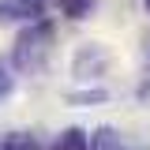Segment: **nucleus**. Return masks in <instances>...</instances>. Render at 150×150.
Returning a JSON list of instances; mask_svg holds the SVG:
<instances>
[{
	"label": "nucleus",
	"mask_w": 150,
	"mask_h": 150,
	"mask_svg": "<svg viewBox=\"0 0 150 150\" xmlns=\"http://www.w3.org/2000/svg\"><path fill=\"white\" fill-rule=\"evenodd\" d=\"M0 150H19V146L11 143V139H4V146H0Z\"/></svg>",
	"instance_id": "7"
},
{
	"label": "nucleus",
	"mask_w": 150,
	"mask_h": 150,
	"mask_svg": "<svg viewBox=\"0 0 150 150\" xmlns=\"http://www.w3.org/2000/svg\"><path fill=\"white\" fill-rule=\"evenodd\" d=\"M124 150H128V146H124Z\"/></svg>",
	"instance_id": "9"
},
{
	"label": "nucleus",
	"mask_w": 150,
	"mask_h": 150,
	"mask_svg": "<svg viewBox=\"0 0 150 150\" xmlns=\"http://www.w3.org/2000/svg\"><path fill=\"white\" fill-rule=\"evenodd\" d=\"M146 8H150V0H146Z\"/></svg>",
	"instance_id": "8"
},
{
	"label": "nucleus",
	"mask_w": 150,
	"mask_h": 150,
	"mask_svg": "<svg viewBox=\"0 0 150 150\" xmlns=\"http://www.w3.org/2000/svg\"><path fill=\"white\" fill-rule=\"evenodd\" d=\"M8 90H11V75L0 71V94H8Z\"/></svg>",
	"instance_id": "6"
},
{
	"label": "nucleus",
	"mask_w": 150,
	"mask_h": 150,
	"mask_svg": "<svg viewBox=\"0 0 150 150\" xmlns=\"http://www.w3.org/2000/svg\"><path fill=\"white\" fill-rule=\"evenodd\" d=\"M90 150H124V143H120V135L112 128H98L90 135Z\"/></svg>",
	"instance_id": "2"
},
{
	"label": "nucleus",
	"mask_w": 150,
	"mask_h": 150,
	"mask_svg": "<svg viewBox=\"0 0 150 150\" xmlns=\"http://www.w3.org/2000/svg\"><path fill=\"white\" fill-rule=\"evenodd\" d=\"M56 150H90V139H86V131H79V128H68L64 135H60Z\"/></svg>",
	"instance_id": "3"
},
{
	"label": "nucleus",
	"mask_w": 150,
	"mask_h": 150,
	"mask_svg": "<svg viewBox=\"0 0 150 150\" xmlns=\"http://www.w3.org/2000/svg\"><path fill=\"white\" fill-rule=\"evenodd\" d=\"M94 8V0H64V15L68 19H86Z\"/></svg>",
	"instance_id": "4"
},
{
	"label": "nucleus",
	"mask_w": 150,
	"mask_h": 150,
	"mask_svg": "<svg viewBox=\"0 0 150 150\" xmlns=\"http://www.w3.org/2000/svg\"><path fill=\"white\" fill-rule=\"evenodd\" d=\"M105 98H109L105 90H79V94H71L68 101H71V105H90V101H105Z\"/></svg>",
	"instance_id": "5"
},
{
	"label": "nucleus",
	"mask_w": 150,
	"mask_h": 150,
	"mask_svg": "<svg viewBox=\"0 0 150 150\" xmlns=\"http://www.w3.org/2000/svg\"><path fill=\"white\" fill-rule=\"evenodd\" d=\"M49 41H53L49 23H38V26H30V30H26V34H19L15 53H11L15 68H30V71H38V68L45 64V56H49Z\"/></svg>",
	"instance_id": "1"
}]
</instances>
